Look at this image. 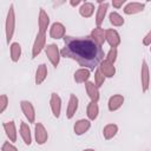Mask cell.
<instances>
[{"label": "cell", "instance_id": "cell-1", "mask_svg": "<svg viewBox=\"0 0 151 151\" xmlns=\"http://www.w3.org/2000/svg\"><path fill=\"white\" fill-rule=\"evenodd\" d=\"M61 57L76 60L80 66L94 70L104 60V51L90 35L71 37L65 35L64 47L60 51Z\"/></svg>", "mask_w": 151, "mask_h": 151}, {"label": "cell", "instance_id": "cell-2", "mask_svg": "<svg viewBox=\"0 0 151 151\" xmlns=\"http://www.w3.org/2000/svg\"><path fill=\"white\" fill-rule=\"evenodd\" d=\"M14 29H15V13H14V5L11 4L8 12H7L6 22H5V33H6L7 44H9V41L13 39Z\"/></svg>", "mask_w": 151, "mask_h": 151}, {"label": "cell", "instance_id": "cell-3", "mask_svg": "<svg viewBox=\"0 0 151 151\" xmlns=\"http://www.w3.org/2000/svg\"><path fill=\"white\" fill-rule=\"evenodd\" d=\"M45 53H46L48 60L51 61V64L54 67H57L59 65V63H60V55H61L58 46L55 44H48L45 47Z\"/></svg>", "mask_w": 151, "mask_h": 151}, {"label": "cell", "instance_id": "cell-4", "mask_svg": "<svg viewBox=\"0 0 151 151\" xmlns=\"http://www.w3.org/2000/svg\"><path fill=\"white\" fill-rule=\"evenodd\" d=\"M45 45H46V33L38 32L32 47V58L38 57V54H40V52L46 47Z\"/></svg>", "mask_w": 151, "mask_h": 151}, {"label": "cell", "instance_id": "cell-5", "mask_svg": "<svg viewBox=\"0 0 151 151\" xmlns=\"http://www.w3.org/2000/svg\"><path fill=\"white\" fill-rule=\"evenodd\" d=\"M20 107H21L22 113L27 118L28 123H34L35 122V110H34V106L32 105V103L28 100H21Z\"/></svg>", "mask_w": 151, "mask_h": 151}, {"label": "cell", "instance_id": "cell-6", "mask_svg": "<svg viewBox=\"0 0 151 151\" xmlns=\"http://www.w3.org/2000/svg\"><path fill=\"white\" fill-rule=\"evenodd\" d=\"M34 137H35V142L39 145H42L47 142L48 139V133L45 129V126L41 123H37L34 126Z\"/></svg>", "mask_w": 151, "mask_h": 151}, {"label": "cell", "instance_id": "cell-7", "mask_svg": "<svg viewBox=\"0 0 151 151\" xmlns=\"http://www.w3.org/2000/svg\"><path fill=\"white\" fill-rule=\"evenodd\" d=\"M140 83H142V90L143 92H146L149 90L150 85V71L146 60H143L142 68H140Z\"/></svg>", "mask_w": 151, "mask_h": 151}, {"label": "cell", "instance_id": "cell-8", "mask_svg": "<svg viewBox=\"0 0 151 151\" xmlns=\"http://www.w3.org/2000/svg\"><path fill=\"white\" fill-rule=\"evenodd\" d=\"M98 4H99V6L97 8V14H96V25H97V27H100L105 19L107 9H109V2L98 0Z\"/></svg>", "mask_w": 151, "mask_h": 151}, {"label": "cell", "instance_id": "cell-9", "mask_svg": "<svg viewBox=\"0 0 151 151\" xmlns=\"http://www.w3.org/2000/svg\"><path fill=\"white\" fill-rule=\"evenodd\" d=\"M50 106H51V110H52L53 116L55 118H59L60 117V113H61V98L59 97V94H57L54 92L51 94Z\"/></svg>", "mask_w": 151, "mask_h": 151}, {"label": "cell", "instance_id": "cell-10", "mask_svg": "<svg viewBox=\"0 0 151 151\" xmlns=\"http://www.w3.org/2000/svg\"><path fill=\"white\" fill-rule=\"evenodd\" d=\"M78 104H79V99L76 94H70V99H68V104H67V109H66V117L67 119L73 118V116L76 114L77 110H78Z\"/></svg>", "mask_w": 151, "mask_h": 151}, {"label": "cell", "instance_id": "cell-11", "mask_svg": "<svg viewBox=\"0 0 151 151\" xmlns=\"http://www.w3.org/2000/svg\"><path fill=\"white\" fill-rule=\"evenodd\" d=\"M65 26L61 22H53L50 28V35L52 39H61L65 38Z\"/></svg>", "mask_w": 151, "mask_h": 151}, {"label": "cell", "instance_id": "cell-12", "mask_svg": "<svg viewBox=\"0 0 151 151\" xmlns=\"http://www.w3.org/2000/svg\"><path fill=\"white\" fill-rule=\"evenodd\" d=\"M85 88H86V92H87V96L88 98L91 99V101L93 103H98L100 96H99V87L92 83V81H87L85 83Z\"/></svg>", "mask_w": 151, "mask_h": 151}, {"label": "cell", "instance_id": "cell-13", "mask_svg": "<svg viewBox=\"0 0 151 151\" xmlns=\"http://www.w3.org/2000/svg\"><path fill=\"white\" fill-rule=\"evenodd\" d=\"M145 8V4L144 2H129L125 5L124 7V13L127 14V15H132V14H137V13H140L143 12Z\"/></svg>", "mask_w": 151, "mask_h": 151}, {"label": "cell", "instance_id": "cell-14", "mask_svg": "<svg viewBox=\"0 0 151 151\" xmlns=\"http://www.w3.org/2000/svg\"><path fill=\"white\" fill-rule=\"evenodd\" d=\"M50 25V17L48 14L45 12L44 8H40L39 12V17H38V26H39V32L40 33H46L47 28Z\"/></svg>", "mask_w": 151, "mask_h": 151}, {"label": "cell", "instance_id": "cell-15", "mask_svg": "<svg viewBox=\"0 0 151 151\" xmlns=\"http://www.w3.org/2000/svg\"><path fill=\"white\" fill-rule=\"evenodd\" d=\"M100 70V72L105 76V78H112L114 74H116V67H114V64L107 61L106 59L103 60L98 67Z\"/></svg>", "mask_w": 151, "mask_h": 151}, {"label": "cell", "instance_id": "cell-16", "mask_svg": "<svg viewBox=\"0 0 151 151\" xmlns=\"http://www.w3.org/2000/svg\"><path fill=\"white\" fill-rule=\"evenodd\" d=\"M106 41L111 47H116L120 45V35L119 33L113 29V28H109L106 29Z\"/></svg>", "mask_w": 151, "mask_h": 151}, {"label": "cell", "instance_id": "cell-17", "mask_svg": "<svg viewBox=\"0 0 151 151\" xmlns=\"http://www.w3.org/2000/svg\"><path fill=\"white\" fill-rule=\"evenodd\" d=\"M123 104H124V97L122 94H113L112 97H110L109 103H107L109 111L111 112L117 111L123 106Z\"/></svg>", "mask_w": 151, "mask_h": 151}, {"label": "cell", "instance_id": "cell-18", "mask_svg": "<svg viewBox=\"0 0 151 151\" xmlns=\"http://www.w3.org/2000/svg\"><path fill=\"white\" fill-rule=\"evenodd\" d=\"M90 127H91V122L88 119H79L76 122L73 130H74V133L77 136H81L85 132H87L90 130Z\"/></svg>", "mask_w": 151, "mask_h": 151}, {"label": "cell", "instance_id": "cell-19", "mask_svg": "<svg viewBox=\"0 0 151 151\" xmlns=\"http://www.w3.org/2000/svg\"><path fill=\"white\" fill-rule=\"evenodd\" d=\"M90 37L98 44V45H103L106 41V29L101 28V27H96L91 31Z\"/></svg>", "mask_w": 151, "mask_h": 151}, {"label": "cell", "instance_id": "cell-20", "mask_svg": "<svg viewBox=\"0 0 151 151\" xmlns=\"http://www.w3.org/2000/svg\"><path fill=\"white\" fill-rule=\"evenodd\" d=\"M5 132H6V136L8 137V139L11 142H15L17 140V127H15V123L13 120H9V122H6L4 123L2 125Z\"/></svg>", "mask_w": 151, "mask_h": 151}, {"label": "cell", "instance_id": "cell-21", "mask_svg": "<svg viewBox=\"0 0 151 151\" xmlns=\"http://www.w3.org/2000/svg\"><path fill=\"white\" fill-rule=\"evenodd\" d=\"M90 77H91V72H90V70H88V68H84V67L77 70V71L74 72V76H73L74 81L78 83V84L87 83Z\"/></svg>", "mask_w": 151, "mask_h": 151}, {"label": "cell", "instance_id": "cell-22", "mask_svg": "<svg viewBox=\"0 0 151 151\" xmlns=\"http://www.w3.org/2000/svg\"><path fill=\"white\" fill-rule=\"evenodd\" d=\"M19 132H20V136H21L24 143L26 145H31V143H32V133H31L29 126L26 123L21 122V124H20V131Z\"/></svg>", "mask_w": 151, "mask_h": 151}, {"label": "cell", "instance_id": "cell-23", "mask_svg": "<svg viewBox=\"0 0 151 151\" xmlns=\"http://www.w3.org/2000/svg\"><path fill=\"white\" fill-rule=\"evenodd\" d=\"M46 77H47V66L45 64H40L35 71V80H34L35 84L37 85L42 84L45 81Z\"/></svg>", "mask_w": 151, "mask_h": 151}, {"label": "cell", "instance_id": "cell-24", "mask_svg": "<svg viewBox=\"0 0 151 151\" xmlns=\"http://www.w3.org/2000/svg\"><path fill=\"white\" fill-rule=\"evenodd\" d=\"M94 13V5L92 2H83L79 7V14L83 18H90Z\"/></svg>", "mask_w": 151, "mask_h": 151}, {"label": "cell", "instance_id": "cell-25", "mask_svg": "<svg viewBox=\"0 0 151 151\" xmlns=\"http://www.w3.org/2000/svg\"><path fill=\"white\" fill-rule=\"evenodd\" d=\"M9 54H11V60L13 63L19 61L21 57V46L19 42H12L9 46Z\"/></svg>", "mask_w": 151, "mask_h": 151}, {"label": "cell", "instance_id": "cell-26", "mask_svg": "<svg viewBox=\"0 0 151 151\" xmlns=\"http://www.w3.org/2000/svg\"><path fill=\"white\" fill-rule=\"evenodd\" d=\"M117 132H118V126L116 124H107L103 129V136L106 140L112 139L117 134Z\"/></svg>", "mask_w": 151, "mask_h": 151}, {"label": "cell", "instance_id": "cell-27", "mask_svg": "<svg viewBox=\"0 0 151 151\" xmlns=\"http://www.w3.org/2000/svg\"><path fill=\"white\" fill-rule=\"evenodd\" d=\"M98 113H99L98 104H97V103H93V101H90V104L87 105V110H86V114H87L88 120H94V119H97Z\"/></svg>", "mask_w": 151, "mask_h": 151}, {"label": "cell", "instance_id": "cell-28", "mask_svg": "<svg viewBox=\"0 0 151 151\" xmlns=\"http://www.w3.org/2000/svg\"><path fill=\"white\" fill-rule=\"evenodd\" d=\"M109 20H110V24L116 26V27H119V26L124 25V18L117 12H111L109 14Z\"/></svg>", "mask_w": 151, "mask_h": 151}, {"label": "cell", "instance_id": "cell-29", "mask_svg": "<svg viewBox=\"0 0 151 151\" xmlns=\"http://www.w3.org/2000/svg\"><path fill=\"white\" fill-rule=\"evenodd\" d=\"M105 76L100 72V70L99 68H97L96 70V72H94V84L98 86V87H100L103 84H104V81H105Z\"/></svg>", "mask_w": 151, "mask_h": 151}, {"label": "cell", "instance_id": "cell-30", "mask_svg": "<svg viewBox=\"0 0 151 151\" xmlns=\"http://www.w3.org/2000/svg\"><path fill=\"white\" fill-rule=\"evenodd\" d=\"M117 55H118V50L116 47H111L109 50L107 54H106V60L110 61V63H112V64H114L116 60H117Z\"/></svg>", "mask_w": 151, "mask_h": 151}, {"label": "cell", "instance_id": "cell-31", "mask_svg": "<svg viewBox=\"0 0 151 151\" xmlns=\"http://www.w3.org/2000/svg\"><path fill=\"white\" fill-rule=\"evenodd\" d=\"M7 106H8V97L6 94H1V97H0V113L5 112Z\"/></svg>", "mask_w": 151, "mask_h": 151}, {"label": "cell", "instance_id": "cell-32", "mask_svg": "<svg viewBox=\"0 0 151 151\" xmlns=\"http://www.w3.org/2000/svg\"><path fill=\"white\" fill-rule=\"evenodd\" d=\"M1 151H18V149L9 142H4L2 146H1Z\"/></svg>", "mask_w": 151, "mask_h": 151}, {"label": "cell", "instance_id": "cell-33", "mask_svg": "<svg viewBox=\"0 0 151 151\" xmlns=\"http://www.w3.org/2000/svg\"><path fill=\"white\" fill-rule=\"evenodd\" d=\"M143 44H144L145 46H150V45H151V31L143 38Z\"/></svg>", "mask_w": 151, "mask_h": 151}, {"label": "cell", "instance_id": "cell-34", "mask_svg": "<svg viewBox=\"0 0 151 151\" xmlns=\"http://www.w3.org/2000/svg\"><path fill=\"white\" fill-rule=\"evenodd\" d=\"M124 4H125V0H113L112 1V6L114 8H120Z\"/></svg>", "mask_w": 151, "mask_h": 151}, {"label": "cell", "instance_id": "cell-35", "mask_svg": "<svg viewBox=\"0 0 151 151\" xmlns=\"http://www.w3.org/2000/svg\"><path fill=\"white\" fill-rule=\"evenodd\" d=\"M80 4H83L80 0H76V1H74V0H71V1H70V5H71V6H73V7L78 6V5H80Z\"/></svg>", "mask_w": 151, "mask_h": 151}, {"label": "cell", "instance_id": "cell-36", "mask_svg": "<svg viewBox=\"0 0 151 151\" xmlns=\"http://www.w3.org/2000/svg\"><path fill=\"white\" fill-rule=\"evenodd\" d=\"M83 151H96L94 149H85V150H83Z\"/></svg>", "mask_w": 151, "mask_h": 151}, {"label": "cell", "instance_id": "cell-37", "mask_svg": "<svg viewBox=\"0 0 151 151\" xmlns=\"http://www.w3.org/2000/svg\"><path fill=\"white\" fill-rule=\"evenodd\" d=\"M150 52H151V45H150Z\"/></svg>", "mask_w": 151, "mask_h": 151}]
</instances>
